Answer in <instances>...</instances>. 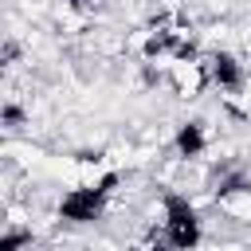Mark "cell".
<instances>
[{"label":"cell","instance_id":"5","mask_svg":"<svg viewBox=\"0 0 251 251\" xmlns=\"http://www.w3.org/2000/svg\"><path fill=\"white\" fill-rule=\"evenodd\" d=\"M27 243H31V231H24V227H8V231H4L0 251H24Z\"/></svg>","mask_w":251,"mask_h":251},{"label":"cell","instance_id":"1","mask_svg":"<svg viewBox=\"0 0 251 251\" xmlns=\"http://www.w3.org/2000/svg\"><path fill=\"white\" fill-rule=\"evenodd\" d=\"M114 188H118V173H106L98 184L71 188L59 200V220H67V224H94L106 212V200L114 196Z\"/></svg>","mask_w":251,"mask_h":251},{"label":"cell","instance_id":"7","mask_svg":"<svg viewBox=\"0 0 251 251\" xmlns=\"http://www.w3.org/2000/svg\"><path fill=\"white\" fill-rule=\"evenodd\" d=\"M67 4H71L75 12H94V8H102L106 0H67Z\"/></svg>","mask_w":251,"mask_h":251},{"label":"cell","instance_id":"2","mask_svg":"<svg viewBox=\"0 0 251 251\" xmlns=\"http://www.w3.org/2000/svg\"><path fill=\"white\" fill-rule=\"evenodd\" d=\"M165 239H169L173 251H192V247L200 243V216H196V208H192L184 196H176V192L165 196Z\"/></svg>","mask_w":251,"mask_h":251},{"label":"cell","instance_id":"8","mask_svg":"<svg viewBox=\"0 0 251 251\" xmlns=\"http://www.w3.org/2000/svg\"><path fill=\"white\" fill-rule=\"evenodd\" d=\"M133 251H149V247H133Z\"/></svg>","mask_w":251,"mask_h":251},{"label":"cell","instance_id":"6","mask_svg":"<svg viewBox=\"0 0 251 251\" xmlns=\"http://www.w3.org/2000/svg\"><path fill=\"white\" fill-rule=\"evenodd\" d=\"M20 122H24V110H20L16 102H8V106H4V126H20Z\"/></svg>","mask_w":251,"mask_h":251},{"label":"cell","instance_id":"3","mask_svg":"<svg viewBox=\"0 0 251 251\" xmlns=\"http://www.w3.org/2000/svg\"><path fill=\"white\" fill-rule=\"evenodd\" d=\"M208 75H212V82L220 90H239L243 86V63L235 55H227V51H216L208 59Z\"/></svg>","mask_w":251,"mask_h":251},{"label":"cell","instance_id":"4","mask_svg":"<svg viewBox=\"0 0 251 251\" xmlns=\"http://www.w3.org/2000/svg\"><path fill=\"white\" fill-rule=\"evenodd\" d=\"M176 145V157H200L208 149V133H204V122H184L173 137Z\"/></svg>","mask_w":251,"mask_h":251}]
</instances>
